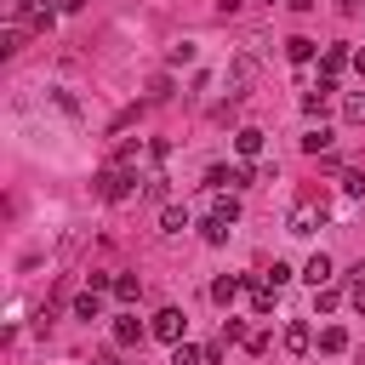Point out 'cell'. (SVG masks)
Masks as SVG:
<instances>
[{
  "mask_svg": "<svg viewBox=\"0 0 365 365\" xmlns=\"http://www.w3.org/2000/svg\"><path fill=\"white\" fill-rule=\"evenodd\" d=\"M160 228H165V234H182V228H188V211H182V205H165V211H160Z\"/></svg>",
  "mask_w": 365,
  "mask_h": 365,
  "instance_id": "obj_15",
  "label": "cell"
},
{
  "mask_svg": "<svg viewBox=\"0 0 365 365\" xmlns=\"http://www.w3.org/2000/svg\"><path fill=\"white\" fill-rule=\"evenodd\" d=\"M285 57H291V63H308V57H314V40H302V34L285 40Z\"/></svg>",
  "mask_w": 365,
  "mask_h": 365,
  "instance_id": "obj_21",
  "label": "cell"
},
{
  "mask_svg": "<svg viewBox=\"0 0 365 365\" xmlns=\"http://www.w3.org/2000/svg\"><path fill=\"white\" fill-rule=\"evenodd\" d=\"M137 194V171L131 165H108L103 177H97V200H108V205H120V200H131Z\"/></svg>",
  "mask_w": 365,
  "mask_h": 365,
  "instance_id": "obj_1",
  "label": "cell"
},
{
  "mask_svg": "<svg viewBox=\"0 0 365 365\" xmlns=\"http://www.w3.org/2000/svg\"><path fill=\"white\" fill-rule=\"evenodd\" d=\"M211 217L234 222V217H240V200H234V194H211Z\"/></svg>",
  "mask_w": 365,
  "mask_h": 365,
  "instance_id": "obj_14",
  "label": "cell"
},
{
  "mask_svg": "<svg viewBox=\"0 0 365 365\" xmlns=\"http://www.w3.org/2000/svg\"><path fill=\"white\" fill-rule=\"evenodd\" d=\"M240 285H245V279H234V274H222V279H211V302H222V308H228V302L240 297Z\"/></svg>",
  "mask_w": 365,
  "mask_h": 365,
  "instance_id": "obj_13",
  "label": "cell"
},
{
  "mask_svg": "<svg viewBox=\"0 0 365 365\" xmlns=\"http://www.w3.org/2000/svg\"><path fill=\"white\" fill-rule=\"evenodd\" d=\"M97 365H120V359H97Z\"/></svg>",
  "mask_w": 365,
  "mask_h": 365,
  "instance_id": "obj_29",
  "label": "cell"
},
{
  "mask_svg": "<svg viewBox=\"0 0 365 365\" xmlns=\"http://www.w3.org/2000/svg\"><path fill=\"white\" fill-rule=\"evenodd\" d=\"M262 279H268V285H274V291H279V285H285V279H291V268H285V262H274V268H268V274H262Z\"/></svg>",
  "mask_w": 365,
  "mask_h": 365,
  "instance_id": "obj_26",
  "label": "cell"
},
{
  "mask_svg": "<svg viewBox=\"0 0 365 365\" xmlns=\"http://www.w3.org/2000/svg\"><path fill=\"white\" fill-rule=\"evenodd\" d=\"M314 308H319V314H325V308H336V291H331V285H319V291H314Z\"/></svg>",
  "mask_w": 365,
  "mask_h": 365,
  "instance_id": "obj_27",
  "label": "cell"
},
{
  "mask_svg": "<svg viewBox=\"0 0 365 365\" xmlns=\"http://www.w3.org/2000/svg\"><path fill=\"white\" fill-rule=\"evenodd\" d=\"M354 68H359V74H365V46H359V51H354Z\"/></svg>",
  "mask_w": 365,
  "mask_h": 365,
  "instance_id": "obj_28",
  "label": "cell"
},
{
  "mask_svg": "<svg viewBox=\"0 0 365 365\" xmlns=\"http://www.w3.org/2000/svg\"><path fill=\"white\" fill-rule=\"evenodd\" d=\"M251 74H257V63H251V57H234V68H228V97H245Z\"/></svg>",
  "mask_w": 365,
  "mask_h": 365,
  "instance_id": "obj_8",
  "label": "cell"
},
{
  "mask_svg": "<svg viewBox=\"0 0 365 365\" xmlns=\"http://www.w3.org/2000/svg\"><path fill=\"white\" fill-rule=\"evenodd\" d=\"M331 274H336V268H331V257H325V251H314V257L302 262V279H308L314 291H319V285H331Z\"/></svg>",
  "mask_w": 365,
  "mask_h": 365,
  "instance_id": "obj_5",
  "label": "cell"
},
{
  "mask_svg": "<svg viewBox=\"0 0 365 365\" xmlns=\"http://www.w3.org/2000/svg\"><path fill=\"white\" fill-rule=\"evenodd\" d=\"M200 240H205V245H222V240H228V222H222V217H205V222H200Z\"/></svg>",
  "mask_w": 365,
  "mask_h": 365,
  "instance_id": "obj_16",
  "label": "cell"
},
{
  "mask_svg": "<svg viewBox=\"0 0 365 365\" xmlns=\"http://www.w3.org/2000/svg\"><path fill=\"white\" fill-rule=\"evenodd\" d=\"M114 297H120V302H137V297H143L137 274H114Z\"/></svg>",
  "mask_w": 365,
  "mask_h": 365,
  "instance_id": "obj_17",
  "label": "cell"
},
{
  "mask_svg": "<svg viewBox=\"0 0 365 365\" xmlns=\"http://www.w3.org/2000/svg\"><path fill=\"white\" fill-rule=\"evenodd\" d=\"M319 348H325V354H342V348H348V331H342V325H325V331H319Z\"/></svg>",
  "mask_w": 365,
  "mask_h": 365,
  "instance_id": "obj_18",
  "label": "cell"
},
{
  "mask_svg": "<svg viewBox=\"0 0 365 365\" xmlns=\"http://www.w3.org/2000/svg\"><path fill=\"white\" fill-rule=\"evenodd\" d=\"M325 222V205H314V200H302L297 211H291V234H314Z\"/></svg>",
  "mask_w": 365,
  "mask_h": 365,
  "instance_id": "obj_4",
  "label": "cell"
},
{
  "mask_svg": "<svg viewBox=\"0 0 365 365\" xmlns=\"http://www.w3.org/2000/svg\"><path fill=\"white\" fill-rule=\"evenodd\" d=\"M234 148H240V160H257V154H262V131H257V125H240V131H234Z\"/></svg>",
  "mask_w": 365,
  "mask_h": 365,
  "instance_id": "obj_11",
  "label": "cell"
},
{
  "mask_svg": "<svg viewBox=\"0 0 365 365\" xmlns=\"http://www.w3.org/2000/svg\"><path fill=\"white\" fill-rule=\"evenodd\" d=\"M143 336H154L143 319H131V314H120V319H114V342H120V348H131V342H143Z\"/></svg>",
  "mask_w": 365,
  "mask_h": 365,
  "instance_id": "obj_6",
  "label": "cell"
},
{
  "mask_svg": "<svg viewBox=\"0 0 365 365\" xmlns=\"http://www.w3.org/2000/svg\"><path fill=\"white\" fill-rule=\"evenodd\" d=\"M182 63H194V46L182 40V46H171V68H182Z\"/></svg>",
  "mask_w": 365,
  "mask_h": 365,
  "instance_id": "obj_25",
  "label": "cell"
},
{
  "mask_svg": "<svg viewBox=\"0 0 365 365\" xmlns=\"http://www.w3.org/2000/svg\"><path fill=\"white\" fill-rule=\"evenodd\" d=\"M348 63H354V51H348V46H325V57H319V74H325V80H336Z\"/></svg>",
  "mask_w": 365,
  "mask_h": 365,
  "instance_id": "obj_7",
  "label": "cell"
},
{
  "mask_svg": "<svg viewBox=\"0 0 365 365\" xmlns=\"http://www.w3.org/2000/svg\"><path fill=\"white\" fill-rule=\"evenodd\" d=\"M182 325H188V319H182V308H160V314L148 319V331H154L160 342H171V348L182 342Z\"/></svg>",
  "mask_w": 365,
  "mask_h": 365,
  "instance_id": "obj_3",
  "label": "cell"
},
{
  "mask_svg": "<svg viewBox=\"0 0 365 365\" xmlns=\"http://www.w3.org/2000/svg\"><path fill=\"white\" fill-rule=\"evenodd\" d=\"M342 120H348V125H365V91L342 97Z\"/></svg>",
  "mask_w": 365,
  "mask_h": 365,
  "instance_id": "obj_19",
  "label": "cell"
},
{
  "mask_svg": "<svg viewBox=\"0 0 365 365\" xmlns=\"http://www.w3.org/2000/svg\"><path fill=\"white\" fill-rule=\"evenodd\" d=\"M279 342H285V354H308V348H314V331H308V325H302V319H291V325H285V336H279Z\"/></svg>",
  "mask_w": 365,
  "mask_h": 365,
  "instance_id": "obj_10",
  "label": "cell"
},
{
  "mask_svg": "<svg viewBox=\"0 0 365 365\" xmlns=\"http://www.w3.org/2000/svg\"><path fill=\"white\" fill-rule=\"evenodd\" d=\"M171 365H205V348H188V342H177V348H171Z\"/></svg>",
  "mask_w": 365,
  "mask_h": 365,
  "instance_id": "obj_20",
  "label": "cell"
},
{
  "mask_svg": "<svg viewBox=\"0 0 365 365\" xmlns=\"http://www.w3.org/2000/svg\"><path fill=\"white\" fill-rule=\"evenodd\" d=\"M348 302H354V308H359V314H365V262H359V268H354V285H348Z\"/></svg>",
  "mask_w": 365,
  "mask_h": 365,
  "instance_id": "obj_22",
  "label": "cell"
},
{
  "mask_svg": "<svg viewBox=\"0 0 365 365\" xmlns=\"http://www.w3.org/2000/svg\"><path fill=\"white\" fill-rule=\"evenodd\" d=\"M251 177H257L251 165H211V171H205V188H211V194H222V188L234 194V188H245Z\"/></svg>",
  "mask_w": 365,
  "mask_h": 365,
  "instance_id": "obj_2",
  "label": "cell"
},
{
  "mask_svg": "<svg viewBox=\"0 0 365 365\" xmlns=\"http://www.w3.org/2000/svg\"><path fill=\"white\" fill-rule=\"evenodd\" d=\"M331 91H336V80H325V74H319V86L302 97V114H314V120H319V114H325V103H331Z\"/></svg>",
  "mask_w": 365,
  "mask_h": 365,
  "instance_id": "obj_9",
  "label": "cell"
},
{
  "mask_svg": "<svg viewBox=\"0 0 365 365\" xmlns=\"http://www.w3.org/2000/svg\"><path fill=\"white\" fill-rule=\"evenodd\" d=\"M97 314H103V291H91V285H86V291L74 297V319H97Z\"/></svg>",
  "mask_w": 365,
  "mask_h": 365,
  "instance_id": "obj_12",
  "label": "cell"
},
{
  "mask_svg": "<svg viewBox=\"0 0 365 365\" xmlns=\"http://www.w3.org/2000/svg\"><path fill=\"white\" fill-rule=\"evenodd\" d=\"M302 148H308V154H319V148H331V131H325V125H319V131H308V137H302Z\"/></svg>",
  "mask_w": 365,
  "mask_h": 365,
  "instance_id": "obj_24",
  "label": "cell"
},
{
  "mask_svg": "<svg viewBox=\"0 0 365 365\" xmlns=\"http://www.w3.org/2000/svg\"><path fill=\"white\" fill-rule=\"evenodd\" d=\"M245 336H251L245 319H222V336H217V342H245Z\"/></svg>",
  "mask_w": 365,
  "mask_h": 365,
  "instance_id": "obj_23",
  "label": "cell"
}]
</instances>
